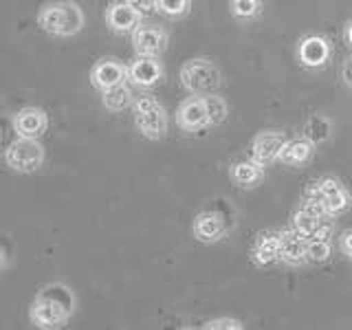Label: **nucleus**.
I'll return each mask as SVG.
<instances>
[{
    "label": "nucleus",
    "mask_w": 352,
    "mask_h": 330,
    "mask_svg": "<svg viewBox=\"0 0 352 330\" xmlns=\"http://www.w3.org/2000/svg\"><path fill=\"white\" fill-rule=\"evenodd\" d=\"M192 7V0H159V14L168 18H183Z\"/></svg>",
    "instance_id": "a878e982"
},
{
    "label": "nucleus",
    "mask_w": 352,
    "mask_h": 330,
    "mask_svg": "<svg viewBox=\"0 0 352 330\" xmlns=\"http://www.w3.org/2000/svg\"><path fill=\"white\" fill-rule=\"evenodd\" d=\"M333 218L313 201H304L302 207L293 214V229L306 238H333Z\"/></svg>",
    "instance_id": "0eeeda50"
},
{
    "label": "nucleus",
    "mask_w": 352,
    "mask_h": 330,
    "mask_svg": "<svg viewBox=\"0 0 352 330\" xmlns=\"http://www.w3.org/2000/svg\"><path fill=\"white\" fill-rule=\"evenodd\" d=\"M205 330H242L245 326H242L240 319L236 317H216V319H209L207 324H203Z\"/></svg>",
    "instance_id": "bb28decb"
},
{
    "label": "nucleus",
    "mask_w": 352,
    "mask_h": 330,
    "mask_svg": "<svg viewBox=\"0 0 352 330\" xmlns=\"http://www.w3.org/2000/svg\"><path fill=\"white\" fill-rule=\"evenodd\" d=\"M49 128V117L42 108L27 106L16 113L14 117V130L18 137H29V139H40Z\"/></svg>",
    "instance_id": "2eb2a0df"
},
{
    "label": "nucleus",
    "mask_w": 352,
    "mask_h": 330,
    "mask_svg": "<svg viewBox=\"0 0 352 330\" xmlns=\"http://www.w3.org/2000/svg\"><path fill=\"white\" fill-rule=\"evenodd\" d=\"M128 80V66L115 58H102L91 69V82L97 91H106Z\"/></svg>",
    "instance_id": "ddd939ff"
},
{
    "label": "nucleus",
    "mask_w": 352,
    "mask_h": 330,
    "mask_svg": "<svg viewBox=\"0 0 352 330\" xmlns=\"http://www.w3.org/2000/svg\"><path fill=\"white\" fill-rule=\"evenodd\" d=\"M5 163L18 174H31L38 172L44 163V148L38 139L18 137L14 143H9L5 150Z\"/></svg>",
    "instance_id": "423d86ee"
},
{
    "label": "nucleus",
    "mask_w": 352,
    "mask_h": 330,
    "mask_svg": "<svg viewBox=\"0 0 352 330\" xmlns=\"http://www.w3.org/2000/svg\"><path fill=\"white\" fill-rule=\"evenodd\" d=\"M176 124L185 132H198L207 126H212L209 124L205 97L192 95V97H187L185 102H181L179 110H176Z\"/></svg>",
    "instance_id": "9b49d317"
},
{
    "label": "nucleus",
    "mask_w": 352,
    "mask_h": 330,
    "mask_svg": "<svg viewBox=\"0 0 352 330\" xmlns=\"http://www.w3.org/2000/svg\"><path fill=\"white\" fill-rule=\"evenodd\" d=\"M102 104L110 113H121L124 108L135 104V95H132V88L124 82V84H117L113 88L102 91Z\"/></svg>",
    "instance_id": "412c9836"
},
{
    "label": "nucleus",
    "mask_w": 352,
    "mask_h": 330,
    "mask_svg": "<svg viewBox=\"0 0 352 330\" xmlns=\"http://www.w3.org/2000/svg\"><path fill=\"white\" fill-rule=\"evenodd\" d=\"M262 14V0H231V16L238 20H251Z\"/></svg>",
    "instance_id": "393cba45"
},
{
    "label": "nucleus",
    "mask_w": 352,
    "mask_h": 330,
    "mask_svg": "<svg viewBox=\"0 0 352 330\" xmlns=\"http://www.w3.org/2000/svg\"><path fill=\"white\" fill-rule=\"evenodd\" d=\"M289 141V135L284 130H262L251 141V159L258 161L260 165H271L273 161L280 159V152L284 143Z\"/></svg>",
    "instance_id": "6e6552de"
},
{
    "label": "nucleus",
    "mask_w": 352,
    "mask_h": 330,
    "mask_svg": "<svg viewBox=\"0 0 352 330\" xmlns=\"http://www.w3.org/2000/svg\"><path fill=\"white\" fill-rule=\"evenodd\" d=\"M308 262L319 264L330 258L333 253V238H308Z\"/></svg>",
    "instance_id": "5701e85b"
},
{
    "label": "nucleus",
    "mask_w": 352,
    "mask_h": 330,
    "mask_svg": "<svg viewBox=\"0 0 352 330\" xmlns=\"http://www.w3.org/2000/svg\"><path fill=\"white\" fill-rule=\"evenodd\" d=\"M229 176H231V181H234V185L240 187V190H251V187H256L262 181L264 165H260L253 159H242L231 165Z\"/></svg>",
    "instance_id": "6ab92c4d"
},
{
    "label": "nucleus",
    "mask_w": 352,
    "mask_h": 330,
    "mask_svg": "<svg viewBox=\"0 0 352 330\" xmlns=\"http://www.w3.org/2000/svg\"><path fill=\"white\" fill-rule=\"evenodd\" d=\"M330 135H333V124H330L328 117H324V115H313L311 119L306 121L304 137L311 141V143H315V146L328 141Z\"/></svg>",
    "instance_id": "4be33fe9"
},
{
    "label": "nucleus",
    "mask_w": 352,
    "mask_h": 330,
    "mask_svg": "<svg viewBox=\"0 0 352 330\" xmlns=\"http://www.w3.org/2000/svg\"><path fill=\"white\" fill-rule=\"evenodd\" d=\"M297 58L306 69H322L330 60V44L322 36H306L297 44Z\"/></svg>",
    "instance_id": "f3484780"
},
{
    "label": "nucleus",
    "mask_w": 352,
    "mask_h": 330,
    "mask_svg": "<svg viewBox=\"0 0 352 330\" xmlns=\"http://www.w3.org/2000/svg\"><path fill=\"white\" fill-rule=\"evenodd\" d=\"M75 293L62 282L47 284L31 302L29 319L42 330H55L66 326L75 313Z\"/></svg>",
    "instance_id": "f257e3e1"
},
{
    "label": "nucleus",
    "mask_w": 352,
    "mask_h": 330,
    "mask_svg": "<svg viewBox=\"0 0 352 330\" xmlns=\"http://www.w3.org/2000/svg\"><path fill=\"white\" fill-rule=\"evenodd\" d=\"M304 201H313L322 207L326 214L339 216L350 207L352 198H350V192L337 179H333V176H322V179H315L306 185Z\"/></svg>",
    "instance_id": "20e7f679"
},
{
    "label": "nucleus",
    "mask_w": 352,
    "mask_h": 330,
    "mask_svg": "<svg viewBox=\"0 0 352 330\" xmlns=\"http://www.w3.org/2000/svg\"><path fill=\"white\" fill-rule=\"evenodd\" d=\"M346 42L350 44V49H352V20L348 22V29H346Z\"/></svg>",
    "instance_id": "7c9ffc66"
},
{
    "label": "nucleus",
    "mask_w": 352,
    "mask_h": 330,
    "mask_svg": "<svg viewBox=\"0 0 352 330\" xmlns=\"http://www.w3.org/2000/svg\"><path fill=\"white\" fill-rule=\"evenodd\" d=\"M205 106H207V115H209V124L212 126H220L229 115V106L223 97L218 95H207L205 97Z\"/></svg>",
    "instance_id": "b1692460"
},
{
    "label": "nucleus",
    "mask_w": 352,
    "mask_h": 330,
    "mask_svg": "<svg viewBox=\"0 0 352 330\" xmlns=\"http://www.w3.org/2000/svg\"><path fill=\"white\" fill-rule=\"evenodd\" d=\"M163 80V64L157 55H137L128 64V82L137 88H152Z\"/></svg>",
    "instance_id": "1a4fd4ad"
},
{
    "label": "nucleus",
    "mask_w": 352,
    "mask_h": 330,
    "mask_svg": "<svg viewBox=\"0 0 352 330\" xmlns=\"http://www.w3.org/2000/svg\"><path fill=\"white\" fill-rule=\"evenodd\" d=\"M313 150H315V143H311L306 137L289 139L284 143L278 161H282L284 165H291V168H302V165H306L313 159Z\"/></svg>",
    "instance_id": "aec40b11"
},
{
    "label": "nucleus",
    "mask_w": 352,
    "mask_h": 330,
    "mask_svg": "<svg viewBox=\"0 0 352 330\" xmlns=\"http://www.w3.org/2000/svg\"><path fill=\"white\" fill-rule=\"evenodd\" d=\"M130 5L137 9V14L141 18H150L154 14H159V0H130Z\"/></svg>",
    "instance_id": "cd10ccee"
},
{
    "label": "nucleus",
    "mask_w": 352,
    "mask_h": 330,
    "mask_svg": "<svg viewBox=\"0 0 352 330\" xmlns=\"http://www.w3.org/2000/svg\"><path fill=\"white\" fill-rule=\"evenodd\" d=\"M229 231V218L223 212L209 209V212H201L194 218V236L196 240L212 245V242L223 240Z\"/></svg>",
    "instance_id": "9d476101"
},
{
    "label": "nucleus",
    "mask_w": 352,
    "mask_h": 330,
    "mask_svg": "<svg viewBox=\"0 0 352 330\" xmlns=\"http://www.w3.org/2000/svg\"><path fill=\"white\" fill-rule=\"evenodd\" d=\"M251 260L258 267H271L280 260V231H260L256 238V245L251 249Z\"/></svg>",
    "instance_id": "a211bd4d"
},
{
    "label": "nucleus",
    "mask_w": 352,
    "mask_h": 330,
    "mask_svg": "<svg viewBox=\"0 0 352 330\" xmlns=\"http://www.w3.org/2000/svg\"><path fill=\"white\" fill-rule=\"evenodd\" d=\"M341 75H344V82L352 88V58H348L344 62V69H341Z\"/></svg>",
    "instance_id": "c756f323"
},
{
    "label": "nucleus",
    "mask_w": 352,
    "mask_h": 330,
    "mask_svg": "<svg viewBox=\"0 0 352 330\" xmlns=\"http://www.w3.org/2000/svg\"><path fill=\"white\" fill-rule=\"evenodd\" d=\"M132 117L135 126L143 137L150 141H161L168 135V113L163 104L152 95H139L132 104Z\"/></svg>",
    "instance_id": "7ed1b4c3"
},
{
    "label": "nucleus",
    "mask_w": 352,
    "mask_h": 330,
    "mask_svg": "<svg viewBox=\"0 0 352 330\" xmlns=\"http://www.w3.org/2000/svg\"><path fill=\"white\" fill-rule=\"evenodd\" d=\"M339 249L341 253H346L348 258H352V229H346L344 234L339 236Z\"/></svg>",
    "instance_id": "c85d7f7f"
},
{
    "label": "nucleus",
    "mask_w": 352,
    "mask_h": 330,
    "mask_svg": "<svg viewBox=\"0 0 352 330\" xmlns=\"http://www.w3.org/2000/svg\"><path fill=\"white\" fill-rule=\"evenodd\" d=\"M132 47L137 55H159L168 49V33L157 25H139L132 31Z\"/></svg>",
    "instance_id": "f8f14e48"
},
{
    "label": "nucleus",
    "mask_w": 352,
    "mask_h": 330,
    "mask_svg": "<svg viewBox=\"0 0 352 330\" xmlns=\"http://www.w3.org/2000/svg\"><path fill=\"white\" fill-rule=\"evenodd\" d=\"M181 84L185 86L187 93L198 95V97H207L216 93L220 84H223V75H220V69L209 62L205 58H194L187 60L181 66Z\"/></svg>",
    "instance_id": "39448f33"
},
{
    "label": "nucleus",
    "mask_w": 352,
    "mask_h": 330,
    "mask_svg": "<svg viewBox=\"0 0 352 330\" xmlns=\"http://www.w3.org/2000/svg\"><path fill=\"white\" fill-rule=\"evenodd\" d=\"M106 25L115 33H132L141 25V16L130 0H113L106 9Z\"/></svg>",
    "instance_id": "dca6fc26"
},
{
    "label": "nucleus",
    "mask_w": 352,
    "mask_h": 330,
    "mask_svg": "<svg viewBox=\"0 0 352 330\" xmlns=\"http://www.w3.org/2000/svg\"><path fill=\"white\" fill-rule=\"evenodd\" d=\"M308 238L302 236L297 229L280 231V260L289 267H302L308 262Z\"/></svg>",
    "instance_id": "4468645a"
},
{
    "label": "nucleus",
    "mask_w": 352,
    "mask_h": 330,
    "mask_svg": "<svg viewBox=\"0 0 352 330\" xmlns=\"http://www.w3.org/2000/svg\"><path fill=\"white\" fill-rule=\"evenodd\" d=\"M38 25L55 38H71L84 27V11L73 0L49 3L38 11Z\"/></svg>",
    "instance_id": "f03ea898"
}]
</instances>
